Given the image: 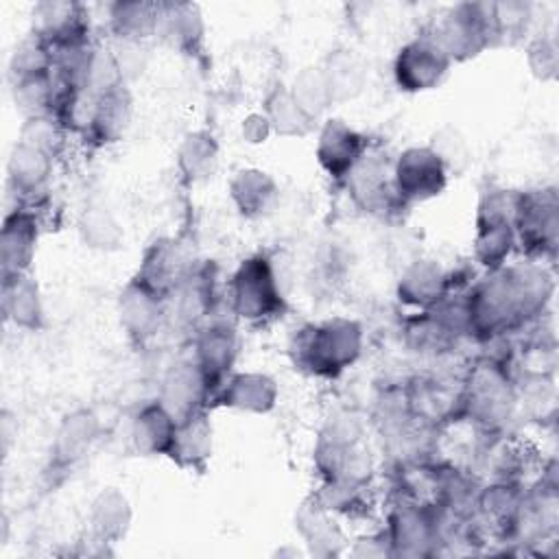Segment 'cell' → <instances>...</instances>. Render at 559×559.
<instances>
[{
	"label": "cell",
	"mask_w": 559,
	"mask_h": 559,
	"mask_svg": "<svg viewBox=\"0 0 559 559\" xmlns=\"http://www.w3.org/2000/svg\"><path fill=\"white\" fill-rule=\"evenodd\" d=\"M552 293V282L537 266H502L478 282L467 297L465 332L478 338L502 334L542 312Z\"/></svg>",
	"instance_id": "6da1fadb"
},
{
	"label": "cell",
	"mask_w": 559,
	"mask_h": 559,
	"mask_svg": "<svg viewBox=\"0 0 559 559\" xmlns=\"http://www.w3.org/2000/svg\"><path fill=\"white\" fill-rule=\"evenodd\" d=\"M362 343L358 321L334 317L299 330L293 343L295 365L317 378H336L360 358Z\"/></svg>",
	"instance_id": "7a4b0ae2"
},
{
	"label": "cell",
	"mask_w": 559,
	"mask_h": 559,
	"mask_svg": "<svg viewBox=\"0 0 559 559\" xmlns=\"http://www.w3.org/2000/svg\"><path fill=\"white\" fill-rule=\"evenodd\" d=\"M231 312L249 323H264L282 317L286 310L273 262L262 255L245 258L229 282Z\"/></svg>",
	"instance_id": "3957f363"
},
{
	"label": "cell",
	"mask_w": 559,
	"mask_h": 559,
	"mask_svg": "<svg viewBox=\"0 0 559 559\" xmlns=\"http://www.w3.org/2000/svg\"><path fill=\"white\" fill-rule=\"evenodd\" d=\"M450 61H467L496 46L491 2H459L445 11L432 33Z\"/></svg>",
	"instance_id": "277c9868"
},
{
	"label": "cell",
	"mask_w": 559,
	"mask_h": 559,
	"mask_svg": "<svg viewBox=\"0 0 559 559\" xmlns=\"http://www.w3.org/2000/svg\"><path fill=\"white\" fill-rule=\"evenodd\" d=\"M513 231L515 242H520L528 255H555L559 240V201L555 188L515 194Z\"/></svg>",
	"instance_id": "5b68a950"
},
{
	"label": "cell",
	"mask_w": 559,
	"mask_h": 559,
	"mask_svg": "<svg viewBox=\"0 0 559 559\" xmlns=\"http://www.w3.org/2000/svg\"><path fill=\"white\" fill-rule=\"evenodd\" d=\"M513 199L507 190H489L478 203L474 258L489 273L502 269L515 247Z\"/></svg>",
	"instance_id": "8992f818"
},
{
	"label": "cell",
	"mask_w": 559,
	"mask_h": 559,
	"mask_svg": "<svg viewBox=\"0 0 559 559\" xmlns=\"http://www.w3.org/2000/svg\"><path fill=\"white\" fill-rule=\"evenodd\" d=\"M391 181L397 201L421 203L445 190L448 166L432 146H408L395 157Z\"/></svg>",
	"instance_id": "52a82bcc"
},
{
	"label": "cell",
	"mask_w": 559,
	"mask_h": 559,
	"mask_svg": "<svg viewBox=\"0 0 559 559\" xmlns=\"http://www.w3.org/2000/svg\"><path fill=\"white\" fill-rule=\"evenodd\" d=\"M461 406L476 424L487 428L504 424L515 406L513 386L509 384L507 373L496 365H478L463 389Z\"/></svg>",
	"instance_id": "ba28073f"
},
{
	"label": "cell",
	"mask_w": 559,
	"mask_h": 559,
	"mask_svg": "<svg viewBox=\"0 0 559 559\" xmlns=\"http://www.w3.org/2000/svg\"><path fill=\"white\" fill-rule=\"evenodd\" d=\"M452 61L435 35H417L393 59V79L404 92H426L445 79Z\"/></svg>",
	"instance_id": "9c48e42d"
},
{
	"label": "cell",
	"mask_w": 559,
	"mask_h": 559,
	"mask_svg": "<svg viewBox=\"0 0 559 559\" xmlns=\"http://www.w3.org/2000/svg\"><path fill=\"white\" fill-rule=\"evenodd\" d=\"M33 35H37L52 55L90 44V13L79 2H39L33 9Z\"/></svg>",
	"instance_id": "30bf717a"
},
{
	"label": "cell",
	"mask_w": 559,
	"mask_h": 559,
	"mask_svg": "<svg viewBox=\"0 0 559 559\" xmlns=\"http://www.w3.org/2000/svg\"><path fill=\"white\" fill-rule=\"evenodd\" d=\"M367 155V138L341 118L323 122L317 140L319 166L334 181H347L356 164Z\"/></svg>",
	"instance_id": "8fae6325"
},
{
	"label": "cell",
	"mask_w": 559,
	"mask_h": 559,
	"mask_svg": "<svg viewBox=\"0 0 559 559\" xmlns=\"http://www.w3.org/2000/svg\"><path fill=\"white\" fill-rule=\"evenodd\" d=\"M236 356H238V334L234 325L216 321L205 325L199 332L197 345H194V362L207 382L212 400L216 391L223 386V382L229 378Z\"/></svg>",
	"instance_id": "7c38bea8"
},
{
	"label": "cell",
	"mask_w": 559,
	"mask_h": 559,
	"mask_svg": "<svg viewBox=\"0 0 559 559\" xmlns=\"http://www.w3.org/2000/svg\"><path fill=\"white\" fill-rule=\"evenodd\" d=\"M39 240L37 216L28 207H15L4 216L0 234L2 275L28 273Z\"/></svg>",
	"instance_id": "4fadbf2b"
},
{
	"label": "cell",
	"mask_w": 559,
	"mask_h": 559,
	"mask_svg": "<svg viewBox=\"0 0 559 559\" xmlns=\"http://www.w3.org/2000/svg\"><path fill=\"white\" fill-rule=\"evenodd\" d=\"M100 426L98 417L92 411H74L68 415L52 441L50 448V472H68L74 469L92 450L94 441L98 439Z\"/></svg>",
	"instance_id": "5bb4252c"
},
{
	"label": "cell",
	"mask_w": 559,
	"mask_h": 559,
	"mask_svg": "<svg viewBox=\"0 0 559 559\" xmlns=\"http://www.w3.org/2000/svg\"><path fill=\"white\" fill-rule=\"evenodd\" d=\"M210 400L212 395L207 382L194 360L175 365L162 382L159 402L170 411L177 421L201 413L205 408V402Z\"/></svg>",
	"instance_id": "9a60e30c"
},
{
	"label": "cell",
	"mask_w": 559,
	"mask_h": 559,
	"mask_svg": "<svg viewBox=\"0 0 559 559\" xmlns=\"http://www.w3.org/2000/svg\"><path fill=\"white\" fill-rule=\"evenodd\" d=\"M280 397L277 382L262 371H240L229 373V378L223 382V386L216 391L214 400L223 406L242 411V413H255L264 415L275 408Z\"/></svg>",
	"instance_id": "2e32d148"
},
{
	"label": "cell",
	"mask_w": 559,
	"mask_h": 559,
	"mask_svg": "<svg viewBox=\"0 0 559 559\" xmlns=\"http://www.w3.org/2000/svg\"><path fill=\"white\" fill-rule=\"evenodd\" d=\"M0 306L9 323L37 332L44 325V304L39 286L31 273H7L0 282Z\"/></svg>",
	"instance_id": "e0dca14e"
},
{
	"label": "cell",
	"mask_w": 559,
	"mask_h": 559,
	"mask_svg": "<svg viewBox=\"0 0 559 559\" xmlns=\"http://www.w3.org/2000/svg\"><path fill=\"white\" fill-rule=\"evenodd\" d=\"M120 323L131 338H148L164 314V297L148 288L144 282L133 277L118 299Z\"/></svg>",
	"instance_id": "ac0fdd59"
},
{
	"label": "cell",
	"mask_w": 559,
	"mask_h": 559,
	"mask_svg": "<svg viewBox=\"0 0 559 559\" xmlns=\"http://www.w3.org/2000/svg\"><path fill=\"white\" fill-rule=\"evenodd\" d=\"M52 157L55 155L24 140H17L7 162V177H9L11 192L22 199H31L44 192L52 175Z\"/></svg>",
	"instance_id": "d6986e66"
},
{
	"label": "cell",
	"mask_w": 559,
	"mask_h": 559,
	"mask_svg": "<svg viewBox=\"0 0 559 559\" xmlns=\"http://www.w3.org/2000/svg\"><path fill=\"white\" fill-rule=\"evenodd\" d=\"M450 275L435 260H415L404 269L397 282V297L402 304L430 310L448 297Z\"/></svg>",
	"instance_id": "ffe728a7"
},
{
	"label": "cell",
	"mask_w": 559,
	"mask_h": 559,
	"mask_svg": "<svg viewBox=\"0 0 559 559\" xmlns=\"http://www.w3.org/2000/svg\"><path fill=\"white\" fill-rule=\"evenodd\" d=\"M177 424L179 421L159 400L142 406L133 417L131 426V441L135 452L144 456H168L175 441Z\"/></svg>",
	"instance_id": "44dd1931"
},
{
	"label": "cell",
	"mask_w": 559,
	"mask_h": 559,
	"mask_svg": "<svg viewBox=\"0 0 559 559\" xmlns=\"http://www.w3.org/2000/svg\"><path fill=\"white\" fill-rule=\"evenodd\" d=\"M131 94L124 83L98 92L92 124L85 138L94 140L96 144H109L120 140L131 122Z\"/></svg>",
	"instance_id": "7402d4cb"
},
{
	"label": "cell",
	"mask_w": 559,
	"mask_h": 559,
	"mask_svg": "<svg viewBox=\"0 0 559 559\" xmlns=\"http://www.w3.org/2000/svg\"><path fill=\"white\" fill-rule=\"evenodd\" d=\"M437 537V520L435 515L415 504L400 507L391 515L389 539L400 555H424L428 546Z\"/></svg>",
	"instance_id": "603a6c76"
},
{
	"label": "cell",
	"mask_w": 559,
	"mask_h": 559,
	"mask_svg": "<svg viewBox=\"0 0 559 559\" xmlns=\"http://www.w3.org/2000/svg\"><path fill=\"white\" fill-rule=\"evenodd\" d=\"M157 33H162L170 41V46L181 52H199L205 41V22L201 9L190 2L162 4Z\"/></svg>",
	"instance_id": "cb8c5ba5"
},
{
	"label": "cell",
	"mask_w": 559,
	"mask_h": 559,
	"mask_svg": "<svg viewBox=\"0 0 559 559\" xmlns=\"http://www.w3.org/2000/svg\"><path fill=\"white\" fill-rule=\"evenodd\" d=\"M347 186L354 201L369 212L382 210L391 203V199H397L393 192L391 168H386V164H382L378 157H371L369 153L356 164L347 177Z\"/></svg>",
	"instance_id": "d4e9b609"
},
{
	"label": "cell",
	"mask_w": 559,
	"mask_h": 559,
	"mask_svg": "<svg viewBox=\"0 0 559 559\" xmlns=\"http://www.w3.org/2000/svg\"><path fill=\"white\" fill-rule=\"evenodd\" d=\"M229 197L245 218H260L273 210L277 186L269 173L242 168L229 181Z\"/></svg>",
	"instance_id": "484cf974"
},
{
	"label": "cell",
	"mask_w": 559,
	"mask_h": 559,
	"mask_svg": "<svg viewBox=\"0 0 559 559\" xmlns=\"http://www.w3.org/2000/svg\"><path fill=\"white\" fill-rule=\"evenodd\" d=\"M212 454V426L205 411L177 424L175 441L168 452L179 467H201Z\"/></svg>",
	"instance_id": "4316f807"
},
{
	"label": "cell",
	"mask_w": 559,
	"mask_h": 559,
	"mask_svg": "<svg viewBox=\"0 0 559 559\" xmlns=\"http://www.w3.org/2000/svg\"><path fill=\"white\" fill-rule=\"evenodd\" d=\"M159 2H116L109 7V26L118 41L142 44L157 33Z\"/></svg>",
	"instance_id": "83f0119b"
},
{
	"label": "cell",
	"mask_w": 559,
	"mask_h": 559,
	"mask_svg": "<svg viewBox=\"0 0 559 559\" xmlns=\"http://www.w3.org/2000/svg\"><path fill=\"white\" fill-rule=\"evenodd\" d=\"M264 116L271 122L273 133L284 138H301L314 129V118H310L293 98L288 87H275L264 103Z\"/></svg>",
	"instance_id": "f1b7e54d"
},
{
	"label": "cell",
	"mask_w": 559,
	"mask_h": 559,
	"mask_svg": "<svg viewBox=\"0 0 559 559\" xmlns=\"http://www.w3.org/2000/svg\"><path fill=\"white\" fill-rule=\"evenodd\" d=\"M177 164L188 181H203L214 175L218 164V146L207 131H192L177 151Z\"/></svg>",
	"instance_id": "f546056e"
},
{
	"label": "cell",
	"mask_w": 559,
	"mask_h": 559,
	"mask_svg": "<svg viewBox=\"0 0 559 559\" xmlns=\"http://www.w3.org/2000/svg\"><path fill=\"white\" fill-rule=\"evenodd\" d=\"M55 100H57V83H55L52 70L13 81V103L22 111L24 120L52 114Z\"/></svg>",
	"instance_id": "4dcf8cb0"
},
{
	"label": "cell",
	"mask_w": 559,
	"mask_h": 559,
	"mask_svg": "<svg viewBox=\"0 0 559 559\" xmlns=\"http://www.w3.org/2000/svg\"><path fill=\"white\" fill-rule=\"evenodd\" d=\"M129 520H131L129 502H127V498H124L118 489H114V487L100 491V493L96 496V500L92 502L90 522H92L94 533H96L103 542L118 539L120 535H124V531H127V526H129Z\"/></svg>",
	"instance_id": "1f68e13d"
},
{
	"label": "cell",
	"mask_w": 559,
	"mask_h": 559,
	"mask_svg": "<svg viewBox=\"0 0 559 559\" xmlns=\"http://www.w3.org/2000/svg\"><path fill=\"white\" fill-rule=\"evenodd\" d=\"M135 277L166 299L168 293L177 286V280H181V275L177 271V255H175L173 247L166 240L155 242L146 251Z\"/></svg>",
	"instance_id": "d6a6232c"
},
{
	"label": "cell",
	"mask_w": 559,
	"mask_h": 559,
	"mask_svg": "<svg viewBox=\"0 0 559 559\" xmlns=\"http://www.w3.org/2000/svg\"><path fill=\"white\" fill-rule=\"evenodd\" d=\"M79 234L87 247L100 251L118 249L122 242V227L118 225L114 214L103 205L85 207L79 221Z\"/></svg>",
	"instance_id": "836d02e7"
},
{
	"label": "cell",
	"mask_w": 559,
	"mask_h": 559,
	"mask_svg": "<svg viewBox=\"0 0 559 559\" xmlns=\"http://www.w3.org/2000/svg\"><path fill=\"white\" fill-rule=\"evenodd\" d=\"M293 98L297 100V105L310 116V118H319L332 103V90L328 83V76L323 72V68H306L295 76L293 87H288Z\"/></svg>",
	"instance_id": "e575fe53"
},
{
	"label": "cell",
	"mask_w": 559,
	"mask_h": 559,
	"mask_svg": "<svg viewBox=\"0 0 559 559\" xmlns=\"http://www.w3.org/2000/svg\"><path fill=\"white\" fill-rule=\"evenodd\" d=\"M52 66H55L52 50L37 35H31L22 44H17V48L13 50L9 61V74H11V81H17L31 74L50 72Z\"/></svg>",
	"instance_id": "d590c367"
},
{
	"label": "cell",
	"mask_w": 559,
	"mask_h": 559,
	"mask_svg": "<svg viewBox=\"0 0 559 559\" xmlns=\"http://www.w3.org/2000/svg\"><path fill=\"white\" fill-rule=\"evenodd\" d=\"M493 33L496 44H502L511 37H520L526 33L531 22V4L528 2H491Z\"/></svg>",
	"instance_id": "8d00e7d4"
},
{
	"label": "cell",
	"mask_w": 559,
	"mask_h": 559,
	"mask_svg": "<svg viewBox=\"0 0 559 559\" xmlns=\"http://www.w3.org/2000/svg\"><path fill=\"white\" fill-rule=\"evenodd\" d=\"M526 61L531 72L542 79L550 81L557 76V66H559V52H557V41L550 35H539L535 37L528 48H526Z\"/></svg>",
	"instance_id": "74e56055"
},
{
	"label": "cell",
	"mask_w": 559,
	"mask_h": 559,
	"mask_svg": "<svg viewBox=\"0 0 559 559\" xmlns=\"http://www.w3.org/2000/svg\"><path fill=\"white\" fill-rule=\"evenodd\" d=\"M273 133L271 129V122L269 118L262 114H249L245 120H242V138L249 142V144H260V142H266V138Z\"/></svg>",
	"instance_id": "f35d334b"
}]
</instances>
